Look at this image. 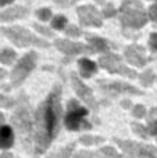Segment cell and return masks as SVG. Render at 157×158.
<instances>
[{
  "mask_svg": "<svg viewBox=\"0 0 157 158\" xmlns=\"http://www.w3.org/2000/svg\"><path fill=\"white\" fill-rule=\"evenodd\" d=\"M132 129L139 135L141 137H147V132L145 129V126H142L141 123H132Z\"/></svg>",
  "mask_w": 157,
  "mask_h": 158,
  "instance_id": "603a6c76",
  "label": "cell"
},
{
  "mask_svg": "<svg viewBox=\"0 0 157 158\" xmlns=\"http://www.w3.org/2000/svg\"><path fill=\"white\" fill-rule=\"evenodd\" d=\"M134 115H135L136 118H142L145 117V108L142 106H138L134 108Z\"/></svg>",
  "mask_w": 157,
  "mask_h": 158,
  "instance_id": "484cf974",
  "label": "cell"
},
{
  "mask_svg": "<svg viewBox=\"0 0 157 158\" xmlns=\"http://www.w3.org/2000/svg\"><path fill=\"white\" fill-rule=\"evenodd\" d=\"M38 17L40 19H43V21H46V19H49L52 17V11L49 8H42V10L38 11Z\"/></svg>",
  "mask_w": 157,
  "mask_h": 158,
  "instance_id": "cb8c5ba5",
  "label": "cell"
},
{
  "mask_svg": "<svg viewBox=\"0 0 157 158\" xmlns=\"http://www.w3.org/2000/svg\"><path fill=\"white\" fill-rule=\"evenodd\" d=\"M4 75H6V71H3V69H0V79H2V78H4Z\"/></svg>",
  "mask_w": 157,
  "mask_h": 158,
  "instance_id": "74e56055",
  "label": "cell"
},
{
  "mask_svg": "<svg viewBox=\"0 0 157 158\" xmlns=\"http://www.w3.org/2000/svg\"><path fill=\"white\" fill-rule=\"evenodd\" d=\"M0 158H13V154L11 153H3L2 156H0Z\"/></svg>",
  "mask_w": 157,
  "mask_h": 158,
  "instance_id": "e575fe53",
  "label": "cell"
},
{
  "mask_svg": "<svg viewBox=\"0 0 157 158\" xmlns=\"http://www.w3.org/2000/svg\"><path fill=\"white\" fill-rule=\"evenodd\" d=\"M15 60V53L10 49H4L2 53H0V61L3 64H11Z\"/></svg>",
  "mask_w": 157,
  "mask_h": 158,
  "instance_id": "ffe728a7",
  "label": "cell"
},
{
  "mask_svg": "<svg viewBox=\"0 0 157 158\" xmlns=\"http://www.w3.org/2000/svg\"><path fill=\"white\" fill-rule=\"evenodd\" d=\"M3 121H4V117H3V114L0 112V122H3Z\"/></svg>",
  "mask_w": 157,
  "mask_h": 158,
  "instance_id": "f35d334b",
  "label": "cell"
},
{
  "mask_svg": "<svg viewBox=\"0 0 157 158\" xmlns=\"http://www.w3.org/2000/svg\"><path fill=\"white\" fill-rule=\"evenodd\" d=\"M97 2H102V3H103V2H104V0H97Z\"/></svg>",
  "mask_w": 157,
  "mask_h": 158,
  "instance_id": "ab89813d",
  "label": "cell"
},
{
  "mask_svg": "<svg viewBox=\"0 0 157 158\" xmlns=\"http://www.w3.org/2000/svg\"><path fill=\"white\" fill-rule=\"evenodd\" d=\"M14 143V133L10 126H0V148H10Z\"/></svg>",
  "mask_w": 157,
  "mask_h": 158,
  "instance_id": "5bb4252c",
  "label": "cell"
},
{
  "mask_svg": "<svg viewBox=\"0 0 157 158\" xmlns=\"http://www.w3.org/2000/svg\"><path fill=\"white\" fill-rule=\"evenodd\" d=\"M88 42L91 43L92 50H95V52H107L110 49V44L104 39L96 38V36H88Z\"/></svg>",
  "mask_w": 157,
  "mask_h": 158,
  "instance_id": "2e32d148",
  "label": "cell"
},
{
  "mask_svg": "<svg viewBox=\"0 0 157 158\" xmlns=\"http://www.w3.org/2000/svg\"><path fill=\"white\" fill-rule=\"evenodd\" d=\"M100 65L103 67V68L108 69L110 72H118V74H122V75H127V77L129 78H135V71H132V69H129L128 67L122 65L121 63V58L118 57V56L113 54V53H108V54L103 56L102 58H100Z\"/></svg>",
  "mask_w": 157,
  "mask_h": 158,
  "instance_id": "ba28073f",
  "label": "cell"
},
{
  "mask_svg": "<svg viewBox=\"0 0 157 158\" xmlns=\"http://www.w3.org/2000/svg\"><path fill=\"white\" fill-rule=\"evenodd\" d=\"M72 150H74V143L67 146V147H64L63 150H60L58 153H54V154H52V156H49L47 158H71Z\"/></svg>",
  "mask_w": 157,
  "mask_h": 158,
  "instance_id": "d6986e66",
  "label": "cell"
},
{
  "mask_svg": "<svg viewBox=\"0 0 157 158\" xmlns=\"http://www.w3.org/2000/svg\"><path fill=\"white\" fill-rule=\"evenodd\" d=\"M35 63H36L35 53H28L27 56H24L19 60V63L17 64V67L11 72V82H13L14 86H18L27 78V75L35 68Z\"/></svg>",
  "mask_w": 157,
  "mask_h": 158,
  "instance_id": "52a82bcc",
  "label": "cell"
},
{
  "mask_svg": "<svg viewBox=\"0 0 157 158\" xmlns=\"http://www.w3.org/2000/svg\"><path fill=\"white\" fill-rule=\"evenodd\" d=\"M11 101L8 100L7 97H3V96H0V106H3V107H10L11 106Z\"/></svg>",
  "mask_w": 157,
  "mask_h": 158,
  "instance_id": "1f68e13d",
  "label": "cell"
},
{
  "mask_svg": "<svg viewBox=\"0 0 157 158\" xmlns=\"http://www.w3.org/2000/svg\"><path fill=\"white\" fill-rule=\"evenodd\" d=\"M153 79H155V77H153V72L152 71H147L146 74H143V77H142V83H143V85H150L153 82Z\"/></svg>",
  "mask_w": 157,
  "mask_h": 158,
  "instance_id": "d4e9b609",
  "label": "cell"
},
{
  "mask_svg": "<svg viewBox=\"0 0 157 158\" xmlns=\"http://www.w3.org/2000/svg\"><path fill=\"white\" fill-rule=\"evenodd\" d=\"M147 132H149L150 135H153V136H157V119L155 122L150 123V126L147 128Z\"/></svg>",
  "mask_w": 157,
  "mask_h": 158,
  "instance_id": "f546056e",
  "label": "cell"
},
{
  "mask_svg": "<svg viewBox=\"0 0 157 158\" xmlns=\"http://www.w3.org/2000/svg\"><path fill=\"white\" fill-rule=\"evenodd\" d=\"M125 56H127L129 63L135 64L138 67H142L143 64H146L150 60L149 57H146V52L141 46H129L125 50Z\"/></svg>",
  "mask_w": 157,
  "mask_h": 158,
  "instance_id": "8fae6325",
  "label": "cell"
},
{
  "mask_svg": "<svg viewBox=\"0 0 157 158\" xmlns=\"http://www.w3.org/2000/svg\"><path fill=\"white\" fill-rule=\"evenodd\" d=\"M3 33L10 39L13 43H15L17 46H28V44H36L39 47H47L49 43L43 42L42 39L36 38L33 33H31L29 31L19 27H13V28H2Z\"/></svg>",
  "mask_w": 157,
  "mask_h": 158,
  "instance_id": "277c9868",
  "label": "cell"
},
{
  "mask_svg": "<svg viewBox=\"0 0 157 158\" xmlns=\"http://www.w3.org/2000/svg\"><path fill=\"white\" fill-rule=\"evenodd\" d=\"M13 0H0V6H6V4H10Z\"/></svg>",
  "mask_w": 157,
  "mask_h": 158,
  "instance_id": "8d00e7d4",
  "label": "cell"
},
{
  "mask_svg": "<svg viewBox=\"0 0 157 158\" xmlns=\"http://www.w3.org/2000/svg\"><path fill=\"white\" fill-rule=\"evenodd\" d=\"M117 144L125 151L131 158H157V151L152 146H143L128 140H116Z\"/></svg>",
  "mask_w": 157,
  "mask_h": 158,
  "instance_id": "8992f818",
  "label": "cell"
},
{
  "mask_svg": "<svg viewBox=\"0 0 157 158\" xmlns=\"http://www.w3.org/2000/svg\"><path fill=\"white\" fill-rule=\"evenodd\" d=\"M66 24H67V19L63 15H57L53 19V28H56V29H63L66 27Z\"/></svg>",
  "mask_w": 157,
  "mask_h": 158,
  "instance_id": "7402d4cb",
  "label": "cell"
},
{
  "mask_svg": "<svg viewBox=\"0 0 157 158\" xmlns=\"http://www.w3.org/2000/svg\"><path fill=\"white\" fill-rule=\"evenodd\" d=\"M97 158H121L118 153L113 147H103L97 151Z\"/></svg>",
  "mask_w": 157,
  "mask_h": 158,
  "instance_id": "ac0fdd59",
  "label": "cell"
},
{
  "mask_svg": "<svg viewBox=\"0 0 157 158\" xmlns=\"http://www.w3.org/2000/svg\"><path fill=\"white\" fill-rule=\"evenodd\" d=\"M11 121H13L14 128L19 132L21 137H24V144L28 148L29 147L31 136H32V131H33V119H32L29 106H28V100L25 96H21L19 104L17 107Z\"/></svg>",
  "mask_w": 157,
  "mask_h": 158,
  "instance_id": "7a4b0ae2",
  "label": "cell"
},
{
  "mask_svg": "<svg viewBox=\"0 0 157 158\" xmlns=\"http://www.w3.org/2000/svg\"><path fill=\"white\" fill-rule=\"evenodd\" d=\"M75 158H93V153H91V151H78L75 154Z\"/></svg>",
  "mask_w": 157,
  "mask_h": 158,
  "instance_id": "4316f807",
  "label": "cell"
},
{
  "mask_svg": "<svg viewBox=\"0 0 157 158\" xmlns=\"http://www.w3.org/2000/svg\"><path fill=\"white\" fill-rule=\"evenodd\" d=\"M149 15H150V18H152L153 21H156V22H157V3H156V4H153L152 7H150Z\"/></svg>",
  "mask_w": 157,
  "mask_h": 158,
  "instance_id": "83f0119b",
  "label": "cell"
},
{
  "mask_svg": "<svg viewBox=\"0 0 157 158\" xmlns=\"http://www.w3.org/2000/svg\"><path fill=\"white\" fill-rule=\"evenodd\" d=\"M72 85H74L75 92L78 93V96H79V97L82 98V100L85 101L86 104H89V106H91V108H93L95 111H96V101H95L92 92L85 86V85L82 83V82L79 81V79L75 77V75L72 77Z\"/></svg>",
  "mask_w": 157,
  "mask_h": 158,
  "instance_id": "7c38bea8",
  "label": "cell"
},
{
  "mask_svg": "<svg viewBox=\"0 0 157 158\" xmlns=\"http://www.w3.org/2000/svg\"><path fill=\"white\" fill-rule=\"evenodd\" d=\"M79 71H81L82 77H85V78L92 77V75L96 72V64L86 60V58H83V60L79 61Z\"/></svg>",
  "mask_w": 157,
  "mask_h": 158,
  "instance_id": "e0dca14e",
  "label": "cell"
},
{
  "mask_svg": "<svg viewBox=\"0 0 157 158\" xmlns=\"http://www.w3.org/2000/svg\"><path fill=\"white\" fill-rule=\"evenodd\" d=\"M102 140H103L102 137H97V136H82L79 142L86 146H91V144H96V143L102 142Z\"/></svg>",
  "mask_w": 157,
  "mask_h": 158,
  "instance_id": "44dd1931",
  "label": "cell"
},
{
  "mask_svg": "<svg viewBox=\"0 0 157 158\" xmlns=\"http://www.w3.org/2000/svg\"><path fill=\"white\" fill-rule=\"evenodd\" d=\"M60 93V86L54 87L46 100L40 104V107L35 114L33 142H35L36 154L45 153L58 132V121H60L61 115Z\"/></svg>",
  "mask_w": 157,
  "mask_h": 158,
  "instance_id": "6da1fadb",
  "label": "cell"
},
{
  "mask_svg": "<svg viewBox=\"0 0 157 158\" xmlns=\"http://www.w3.org/2000/svg\"><path fill=\"white\" fill-rule=\"evenodd\" d=\"M56 3H58V4H61V6H67L68 4V2L67 0H54Z\"/></svg>",
  "mask_w": 157,
  "mask_h": 158,
  "instance_id": "d590c367",
  "label": "cell"
},
{
  "mask_svg": "<svg viewBox=\"0 0 157 158\" xmlns=\"http://www.w3.org/2000/svg\"><path fill=\"white\" fill-rule=\"evenodd\" d=\"M121 22L124 27L141 28L146 24V15L138 0H128L121 7Z\"/></svg>",
  "mask_w": 157,
  "mask_h": 158,
  "instance_id": "3957f363",
  "label": "cell"
},
{
  "mask_svg": "<svg viewBox=\"0 0 157 158\" xmlns=\"http://www.w3.org/2000/svg\"><path fill=\"white\" fill-rule=\"evenodd\" d=\"M27 14H28L27 8H22V7L7 8L6 11H0V21H11V19L25 17Z\"/></svg>",
  "mask_w": 157,
  "mask_h": 158,
  "instance_id": "9a60e30c",
  "label": "cell"
},
{
  "mask_svg": "<svg viewBox=\"0 0 157 158\" xmlns=\"http://www.w3.org/2000/svg\"><path fill=\"white\" fill-rule=\"evenodd\" d=\"M66 32L68 33V35H71V36H79V35H81L79 29H78L77 27H70V28H67Z\"/></svg>",
  "mask_w": 157,
  "mask_h": 158,
  "instance_id": "f1b7e54d",
  "label": "cell"
},
{
  "mask_svg": "<svg viewBox=\"0 0 157 158\" xmlns=\"http://www.w3.org/2000/svg\"><path fill=\"white\" fill-rule=\"evenodd\" d=\"M35 28H36V29H39V31H40L42 33H45V35H46V36H52V35H53V33L50 32L49 29H46V28L40 27V25H35Z\"/></svg>",
  "mask_w": 157,
  "mask_h": 158,
  "instance_id": "836d02e7",
  "label": "cell"
},
{
  "mask_svg": "<svg viewBox=\"0 0 157 158\" xmlns=\"http://www.w3.org/2000/svg\"><path fill=\"white\" fill-rule=\"evenodd\" d=\"M56 46H57L58 50H61L66 54H79V53H85L89 50V47L83 46V44L72 43V42H68V40H57Z\"/></svg>",
  "mask_w": 157,
  "mask_h": 158,
  "instance_id": "4fadbf2b",
  "label": "cell"
},
{
  "mask_svg": "<svg viewBox=\"0 0 157 158\" xmlns=\"http://www.w3.org/2000/svg\"><path fill=\"white\" fill-rule=\"evenodd\" d=\"M86 114H88V111L85 108L79 107L75 101H71L66 117V126L70 131H78L82 126L83 128H91V125L85 121Z\"/></svg>",
  "mask_w": 157,
  "mask_h": 158,
  "instance_id": "5b68a950",
  "label": "cell"
},
{
  "mask_svg": "<svg viewBox=\"0 0 157 158\" xmlns=\"http://www.w3.org/2000/svg\"><path fill=\"white\" fill-rule=\"evenodd\" d=\"M78 15L81 18V22L83 25H92V27H100L102 25V19H100V14L93 6H83L77 10Z\"/></svg>",
  "mask_w": 157,
  "mask_h": 158,
  "instance_id": "9c48e42d",
  "label": "cell"
},
{
  "mask_svg": "<svg viewBox=\"0 0 157 158\" xmlns=\"http://www.w3.org/2000/svg\"><path fill=\"white\" fill-rule=\"evenodd\" d=\"M150 46L157 50V33H152V36H150Z\"/></svg>",
  "mask_w": 157,
  "mask_h": 158,
  "instance_id": "4dcf8cb0",
  "label": "cell"
},
{
  "mask_svg": "<svg viewBox=\"0 0 157 158\" xmlns=\"http://www.w3.org/2000/svg\"><path fill=\"white\" fill-rule=\"evenodd\" d=\"M103 13H104V15H106V17H111V15H114V14H116V11H114L113 6H108V7L106 8V10L103 11Z\"/></svg>",
  "mask_w": 157,
  "mask_h": 158,
  "instance_id": "d6a6232c",
  "label": "cell"
},
{
  "mask_svg": "<svg viewBox=\"0 0 157 158\" xmlns=\"http://www.w3.org/2000/svg\"><path fill=\"white\" fill-rule=\"evenodd\" d=\"M99 86L103 90L110 93H131V94H142V92L139 89H135L134 86L125 83H120V82H106L102 81L99 82Z\"/></svg>",
  "mask_w": 157,
  "mask_h": 158,
  "instance_id": "30bf717a",
  "label": "cell"
},
{
  "mask_svg": "<svg viewBox=\"0 0 157 158\" xmlns=\"http://www.w3.org/2000/svg\"><path fill=\"white\" fill-rule=\"evenodd\" d=\"M75 2H77V0H72V3H75Z\"/></svg>",
  "mask_w": 157,
  "mask_h": 158,
  "instance_id": "60d3db41",
  "label": "cell"
}]
</instances>
